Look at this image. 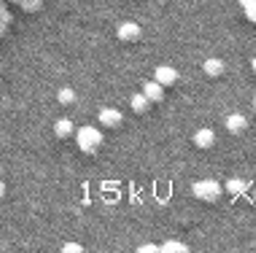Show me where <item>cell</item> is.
<instances>
[{"instance_id":"7c38bea8","label":"cell","mask_w":256,"mask_h":253,"mask_svg":"<svg viewBox=\"0 0 256 253\" xmlns=\"http://www.w3.org/2000/svg\"><path fill=\"white\" fill-rule=\"evenodd\" d=\"M202 70L208 73V76H221V73H224V62H221V59H208V62L202 65Z\"/></svg>"},{"instance_id":"30bf717a","label":"cell","mask_w":256,"mask_h":253,"mask_svg":"<svg viewBox=\"0 0 256 253\" xmlns=\"http://www.w3.org/2000/svg\"><path fill=\"white\" fill-rule=\"evenodd\" d=\"M248 189V181H243V178H230L226 181V191H230L232 197H243Z\"/></svg>"},{"instance_id":"d6986e66","label":"cell","mask_w":256,"mask_h":253,"mask_svg":"<svg viewBox=\"0 0 256 253\" xmlns=\"http://www.w3.org/2000/svg\"><path fill=\"white\" fill-rule=\"evenodd\" d=\"M251 67H254V76H256V57H254V62H251Z\"/></svg>"},{"instance_id":"9c48e42d","label":"cell","mask_w":256,"mask_h":253,"mask_svg":"<svg viewBox=\"0 0 256 253\" xmlns=\"http://www.w3.org/2000/svg\"><path fill=\"white\" fill-rule=\"evenodd\" d=\"M73 132H76V127H73V121H68V119H60L57 124H54V135H57L60 140L70 138Z\"/></svg>"},{"instance_id":"277c9868","label":"cell","mask_w":256,"mask_h":253,"mask_svg":"<svg viewBox=\"0 0 256 253\" xmlns=\"http://www.w3.org/2000/svg\"><path fill=\"white\" fill-rule=\"evenodd\" d=\"M154 78H156V81H159V84H162L164 89H168V86H172V84L178 81V70H176V67L162 65V67H156V76H154Z\"/></svg>"},{"instance_id":"ac0fdd59","label":"cell","mask_w":256,"mask_h":253,"mask_svg":"<svg viewBox=\"0 0 256 253\" xmlns=\"http://www.w3.org/2000/svg\"><path fill=\"white\" fill-rule=\"evenodd\" d=\"M62 251H65V253H78V251H84V248H81V245H76V243H70V245H65Z\"/></svg>"},{"instance_id":"2e32d148","label":"cell","mask_w":256,"mask_h":253,"mask_svg":"<svg viewBox=\"0 0 256 253\" xmlns=\"http://www.w3.org/2000/svg\"><path fill=\"white\" fill-rule=\"evenodd\" d=\"M73 100H76V92H73V89H60V102H62V105H70Z\"/></svg>"},{"instance_id":"8fae6325","label":"cell","mask_w":256,"mask_h":253,"mask_svg":"<svg viewBox=\"0 0 256 253\" xmlns=\"http://www.w3.org/2000/svg\"><path fill=\"white\" fill-rule=\"evenodd\" d=\"M148 108H151V100L146 97V92H140V94H135V97H132V111H135V113L143 116Z\"/></svg>"},{"instance_id":"5bb4252c","label":"cell","mask_w":256,"mask_h":253,"mask_svg":"<svg viewBox=\"0 0 256 253\" xmlns=\"http://www.w3.org/2000/svg\"><path fill=\"white\" fill-rule=\"evenodd\" d=\"M240 5H243L246 11V19L251 24H256V0H240Z\"/></svg>"},{"instance_id":"52a82bcc","label":"cell","mask_w":256,"mask_h":253,"mask_svg":"<svg viewBox=\"0 0 256 253\" xmlns=\"http://www.w3.org/2000/svg\"><path fill=\"white\" fill-rule=\"evenodd\" d=\"M143 92H146V97H148L151 102H162V97H164V86L159 84L156 78H154V81H148V84L143 86Z\"/></svg>"},{"instance_id":"3957f363","label":"cell","mask_w":256,"mask_h":253,"mask_svg":"<svg viewBox=\"0 0 256 253\" xmlns=\"http://www.w3.org/2000/svg\"><path fill=\"white\" fill-rule=\"evenodd\" d=\"M116 35H119V40H124V43H132V40L140 38V27H138L135 22H124V24H119Z\"/></svg>"},{"instance_id":"4fadbf2b","label":"cell","mask_w":256,"mask_h":253,"mask_svg":"<svg viewBox=\"0 0 256 253\" xmlns=\"http://www.w3.org/2000/svg\"><path fill=\"white\" fill-rule=\"evenodd\" d=\"M16 3H19V8L27 11V13H36V11L44 8V0H16Z\"/></svg>"},{"instance_id":"5b68a950","label":"cell","mask_w":256,"mask_h":253,"mask_svg":"<svg viewBox=\"0 0 256 253\" xmlns=\"http://www.w3.org/2000/svg\"><path fill=\"white\" fill-rule=\"evenodd\" d=\"M100 124L102 127H119L122 124V111H116V108H102L100 111Z\"/></svg>"},{"instance_id":"ba28073f","label":"cell","mask_w":256,"mask_h":253,"mask_svg":"<svg viewBox=\"0 0 256 253\" xmlns=\"http://www.w3.org/2000/svg\"><path fill=\"white\" fill-rule=\"evenodd\" d=\"M213 143H216L213 129H197V132H194V146L197 148H210Z\"/></svg>"},{"instance_id":"9a60e30c","label":"cell","mask_w":256,"mask_h":253,"mask_svg":"<svg viewBox=\"0 0 256 253\" xmlns=\"http://www.w3.org/2000/svg\"><path fill=\"white\" fill-rule=\"evenodd\" d=\"M162 251H164V253H186L189 248H186L184 243H176V240H170V243H164V245H162Z\"/></svg>"},{"instance_id":"7a4b0ae2","label":"cell","mask_w":256,"mask_h":253,"mask_svg":"<svg viewBox=\"0 0 256 253\" xmlns=\"http://www.w3.org/2000/svg\"><path fill=\"white\" fill-rule=\"evenodd\" d=\"M194 197L197 200H202V202H218L221 200V186L216 181H197L194 183Z\"/></svg>"},{"instance_id":"6da1fadb","label":"cell","mask_w":256,"mask_h":253,"mask_svg":"<svg viewBox=\"0 0 256 253\" xmlns=\"http://www.w3.org/2000/svg\"><path fill=\"white\" fill-rule=\"evenodd\" d=\"M76 143H78V148L84 154H94L102 146V132L94 127H81L76 129Z\"/></svg>"},{"instance_id":"44dd1931","label":"cell","mask_w":256,"mask_h":253,"mask_svg":"<svg viewBox=\"0 0 256 253\" xmlns=\"http://www.w3.org/2000/svg\"><path fill=\"white\" fill-rule=\"evenodd\" d=\"M254 111H256V102H254Z\"/></svg>"},{"instance_id":"ffe728a7","label":"cell","mask_w":256,"mask_h":253,"mask_svg":"<svg viewBox=\"0 0 256 253\" xmlns=\"http://www.w3.org/2000/svg\"><path fill=\"white\" fill-rule=\"evenodd\" d=\"M254 202H256V191H254Z\"/></svg>"},{"instance_id":"e0dca14e","label":"cell","mask_w":256,"mask_h":253,"mask_svg":"<svg viewBox=\"0 0 256 253\" xmlns=\"http://www.w3.org/2000/svg\"><path fill=\"white\" fill-rule=\"evenodd\" d=\"M138 251L140 253H154V251H162V245H140Z\"/></svg>"},{"instance_id":"8992f818","label":"cell","mask_w":256,"mask_h":253,"mask_svg":"<svg viewBox=\"0 0 256 253\" xmlns=\"http://www.w3.org/2000/svg\"><path fill=\"white\" fill-rule=\"evenodd\" d=\"M246 127H248V119H246V116H240V113H232L230 119H226V129H230L232 135H243Z\"/></svg>"}]
</instances>
